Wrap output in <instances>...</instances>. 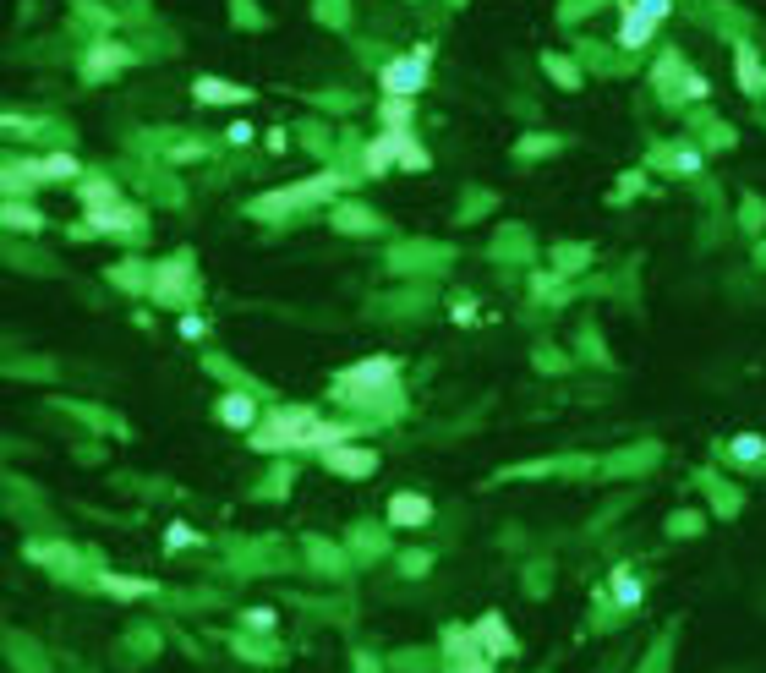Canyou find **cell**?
Wrapping results in <instances>:
<instances>
[{"instance_id":"9","label":"cell","mask_w":766,"mask_h":673,"mask_svg":"<svg viewBox=\"0 0 766 673\" xmlns=\"http://www.w3.org/2000/svg\"><path fill=\"white\" fill-rule=\"evenodd\" d=\"M214 416H219L225 427H236V433H252V427L263 422L258 394H252V389H225V394L214 400Z\"/></svg>"},{"instance_id":"23","label":"cell","mask_w":766,"mask_h":673,"mask_svg":"<svg viewBox=\"0 0 766 673\" xmlns=\"http://www.w3.org/2000/svg\"><path fill=\"white\" fill-rule=\"evenodd\" d=\"M230 646H236L247 663H280V652H274V646H263V641H252V635H230Z\"/></svg>"},{"instance_id":"12","label":"cell","mask_w":766,"mask_h":673,"mask_svg":"<svg viewBox=\"0 0 766 673\" xmlns=\"http://www.w3.org/2000/svg\"><path fill=\"white\" fill-rule=\"evenodd\" d=\"M471 635H477V646H482L487 657H515V652H520L515 630H509V624L498 619V613H482V619L471 624Z\"/></svg>"},{"instance_id":"11","label":"cell","mask_w":766,"mask_h":673,"mask_svg":"<svg viewBox=\"0 0 766 673\" xmlns=\"http://www.w3.org/2000/svg\"><path fill=\"white\" fill-rule=\"evenodd\" d=\"M405 143H411V132H378L373 143L362 148V170H367V176L394 170V165H400V154H405Z\"/></svg>"},{"instance_id":"20","label":"cell","mask_w":766,"mask_h":673,"mask_svg":"<svg viewBox=\"0 0 766 673\" xmlns=\"http://www.w3.org/2000/svg\"><path fill=\"white\" fill-rule=\"evenodd\" d=\"M77 197H83V208H115V203H126L121 187H115L110 176H83V181H77Z\"/></svg>"},{"instance_id":"21","label":"cell","mask_w":766,"mask_h":673,"mask_svg":"<svg viewBox=\"0 0 766 673\" xmlns=\"http://www.w3.org/2000/svg\"><path fill=\"white\" fill-rule=\"evenodd\" d=\"M734 66H739V88H745L750 99H761L766 94V66L756 61V50H750V44H739V50H734Z\"/></svg>"},{"instance_id":"19","label":"cell","mask_w":766,"mask_h":673,"mask_svg":"<svg viewBox=\"0 0 766 673\" xmlns=\"http://www.w3.org/2000/svg\"><path fill=\"white\" fill-rule=\"evenodd\" d=\"M608 586H613V602H619V613H635V608L646 602V586H641V575H635L630 564H619Z\"/></svg>"},{"instance_id":"15","label":"cell","mask_w":766,"mask_h":673,"mask_svg":"<svg viewBox=\"0 0 766 673\" xmlns=\"http://www.w3.org/2000/svg\"><path fill=\"white\" fill-rule=\"evenodd\" d=\"M33 165H39L44 187H50V181H72V187L83 181V159H77V154H66V148H50V154H39Z\"/></svg>"},{"instance_id":"2","label":"cell","mask_w":766,"mask_h":673,"mask_svg":"<svg viewBox=\"0 0 766 673\" xmlns=\"http://www.w3.org/2000/svg\"><path fill=\"white\" fill-rule=\"evenodd\" d=\"M312 427H318V411H312V405H280V411H269L247 438L263 455H301Z\"/></svg>"},{"instance_id":"13","label":"cell","mask_w":766,"mask_h":673,"mask_svg":"<svg viewBox=\"0 0 766 673\" xmlns=\"http://www.w3.org/2000/svg\"><path fill=\"white\" fill-rule=\"evenodd\" d=\"M433 498L427 493H394L389 498V526H405V531H416V526H433Z\"/></svg>"},{"instance_id":"5","label":"cell","mask_w":766,"mask_h":673,"mask_svg":"<svg viewBox=\"0 0 766 673\" xmlns=\"http://www.w3.org/2000/svg\"><path fill=\"white\" fill-rule=\"evenodd\" d=\"M148 301H159V307H187V301L197 296V285H192V263L187 258H165V263H154L148 269V290H143Z\"/></svg>"},{"instance_id":"8","label":"cell","mask_w":766,"mask_h":673,"mask_svg":"<svg viewBox=\"0 0 766 673\" xmlns=\"http://www.w3.org/2000/svg\"><path fill=\"white\" fill-rule=\"evenodd\" d=\"M137 55H132V44H121V39H94L83 50V61H77V72L88 77V83H110L115 72H126Z\"/></svg>"},{"instance_id":"29","label":"cell","mask_w":766,"mask_h":673,"mask_svg":"<svg viewBox=\"0 0 766 673\" xmlns=\"http://www.w3.org/2000/svg\"><path fill=\"white\" fill-rule=\"evenodd\" d=\"M761 449H766L761 438H734V444H728V455H734V460H756Z\"/></svg>"},{"instance_id":"18","label":"cell","mask_w":766,"mask_h":673,"mask_svg":"<svg viewBox=\"0 0 766 673\" xmlns=\"http://www.w3.org/2000/svg\"><path fill=\"white\" fill-rule=\"evenodd\" d=\"M0 225L6 230H44L50 219H44V208H33L28 197H6V203H0Z\"/></svg>"},{"instance_id":"31","label":"cell","mask_w":766,"mask_h":673,"mask_svg":"<svg viewBox=\"0 0 766 673\" xmlns=\"http://www.w3.org/2000/svg\"><path fill=\"white\" fill-rule=\"evenodd\" d=\"M247 630H274V613L269 608H252L247 613Z\"/></svg>"},{"instance_id":"6","label":"cell","mask_w":766,"mask_h":673,"mask_svg":"<svg viewBox=\"0 0 766 673\" xmlns=\"http://www.w3.org/2000/svg\"><path fill=\"white\" fill-rule=\"evenodd\" d=\"M673 0H624V17H619V50H646L652 33L663 28Z\"/></svg>"},{"instance_id":"24","label":"cell","mask_w":766,"mask_h":673,"mask_svg":"<svg viewBox=\"0 0 766 673\" xmlns=\"http://www.w3.org/2000/svg\"><path fill=\"white\" fill-rule=\"evenodd\" d=\"M542 66H548V77H553L559 88H575V83H580V66L564 61V55H542Z\"/></svg>"},{"instance_id":"34","label":"cell","mask_w":766,"mask_h":673,"mask_svg":"<svg viewBox=\"0 0 766 673\" xmlns=\"http://www.w3.org/2000/svg\"><path fill=\"white\" fill-rule=\"evenodd\" d=\"M756 263H761V269H766V241H761V252H756Z\"/></svg>"},{"instance_id":"30","label":"cell","mask_w":766,"mask_h":673,"mask_svg":"<svg viewBox=\"0 0 766 673\" xmlns=\"http://www.w3.org/2000/svg\"><path fill=\"white\" fill-rule=\"evenodd\" d=\"M427 559H433V553H400V570L405 575H427Z\"/></svg>"},{"instance_id":"14","label":"cell","mask_w":766,"mask_h":673,"mask_svg":"<svg viewBox=\"0 0 766 673\" xmlns=\"http://www.w3.org/2000/svg\"><path fill=\"white\" fill-rule=\"evenodd\" d=\"M33 187H44V176H39L33 159H6V165H0V192L6 197H28Z\"/></svg>"},{"instance_id":"10","label":"cell","mask_w":766,"mask_h":673,"mask_svg":"<svg viewBox=\"0 0 766 673\" xmlns=\"http://www.w3.org/2000/svg\"><path fill=\"white\" fill-rule=\"evenodd\" d=\"M323 466L334 471V477H373L378 471V455L373 449H362V444H340V449H323Z\"/></svg>"},{"instance_id":"33","label":"cell","mask_w":766,"mask_h":673,"mask_svg":"<svg viewBox=\"0 0 766 673\" xmlns=\"http://www.w3.org/2000/svg\"><path fill=\"white\" fill-rule=\"evenodd\" d=\"M356 673H378V663L373 657H356Z\"/></svg>"},{"instance_id":"3","label":"cell","mask_w":766,"mask_h":673,"mask_svg":"<svg viewBox=\"0 0 766 673\" xmlns=\"http://www.w3.org/2000/svg\"><path fill=\"white\" fill-rule=\"evenodd\" d=\"M340 187H345V170H318L312 181H290V187L258 197L252 214H258V219H280V214H290V208H301V203H323V197H334Z\"/></svg>"},{"instance_id":"35","label":"cell","mask_w":766,"mask_h":673,"mask_svg":"<svg viewBox=\"0 0 766 673\" xmlns=\"http://www.w3.org/2000/svg\"><path fill=\"white\" fill-rule=\"evenodd\" d=\"M444 673H449V668H444Z\"/></svg>"},{"instance_id":"7","label":"cell","mask_w":766,"mask_h":673,"mask_svg":"<svg viewBox=\"0 0 766 673\" xmlns=\"http://www.w3.org/2000/svg\"><path fill=\"white\" fill-rule=\"evenodd\" d=\"M148 219L143 208L132 203H115V208H83V219H77V236H137Z\"/></svg>"},{"instance_id":"27","label":"cell","mask_w":766,"mask_h":673,"mask_svg":"<svg viewBox=\"0 0 766 673\" xmlns=\"http://www.w3.org/2000/svg\"><path fill=\"white\" fill-rule=\"evenodd\" d=\"M668 159H673V165H668V170H679V176H695V170H701V165H706V159H701V154H695V148H673V154H668Z\"/></svg>"},{"instance_id":"16","label":"cell","mask_w":766,"mask_h":673,"mask_svg":"<svg viewBox=\"0 0 766 673\" xmlns=\"http://www.w3.org/2000/svg\"><path fill=\"white\" fill-rule=\"evenodd\" d=\"M192 99H197V104H247L252 88L225 83V77H197V83H192Z\"/></svg>"},{"instance_id":"32","label":"cell","mask_w":766,"mask_h":673,"mask_svg":"<svg viewBox=\"0 0 766 673\" xmlns=\"http://www.w3.org/2000/svg\"><path fill=\"white\" fill-rule=\"evenodd\" d=\"M165 542H170V548H187V542H197V537H192L187 526H170V537H165Z\"/></svg>"},{"instance_id":"4","label":"cell","mask_w":766,"mask_h":673,"mask_svg":"<svg viewBox=\"0 0 766 673\" xmlns=\"http://www.w3.org/2000/svg\"><path fill=\"white\" fill-rule=\"evenodd\" d=\"M433 77V44H416L411 55H394V61L378 66V88L383 99H416Z\"/></svg>"},{"instance_id":"22","label":"cell","mask_w":766,"mask_h":673,"mask_svg":"<svg viewBox=\"0 0 766 673\" xmlns=\"http://www.w3.org/2000/svg\"><path fill=\"white\" fill-rule=\"evenodd\" d=\"M378 121H383V132H411V121H416L411 99H383L378 104Z\"/></svg>"},{"instance_id":"25","label":"cell","mask_w":766,"mask_h":673,"mask_svg":"<svg viewBox=\"0 0 766 673\" xmlns=\"http://www.w3.org/2000/svg\"><path fill=\"white\" fill-rule=\"evenodd\" d=\"M334 225H340V230H378V219L373 214H362V208H340V214H334Z\"/></svg>"},{"instance_id":"28","label":"cell","mask_w":766,"mask_h":673,"mask_svg":"<svg viewBox=\"0 0 766 673\" xmlns=\"http://www.w3.org/2000/svg\"><path fill=\"white\" fill-rule=\"evenodd\" d=\"M427 165H433V154H427V148L411 137V143H405V154H400V170H427Z\"/></svg>"},{"instance_id":"17","label":"cell","mask_w":766,"mask_h":673,"mask_svg":"<svg viewBox=\"0 0 766 673\" xmlns=\"http://www.w3.org/2000/svg\"><path fill=\"white\" fill-rule=\"evenodd\" d=\"M99 591H104V597H121V602L159 597V586H154V580H143V575H110V570L99 575Z\"/></svg>"},{"instance_id":"26","label":"cell","mask_w":766,"mask_h":673,"mask_svg":"<svg viewBox=\"0 0 766 673\" xmlns=\"http://www.w3.org/2000/svg\"><path fill=\"white\" fill-rule=\"evenodd\" d=\"M110 280L121 285V290H148V269H132V263H121V269H115Z\"/></svg>"},{"instance_id":"1","label":"cell","mask_w":766,"mask_h":673,"mask_svg":"<svg viewBox=\"0 0 766 673\" xmlns=\"http://www.w3.org/2000/svg\"><path fill=\"white\" fill-rule=\"evenodd\" d=\"M329 400L345 405L351 416H367V422H389V416L405 411L400 400V356H362V362L340 367L329 384Z\"/></svg>"}]
</instances>
